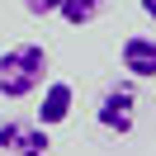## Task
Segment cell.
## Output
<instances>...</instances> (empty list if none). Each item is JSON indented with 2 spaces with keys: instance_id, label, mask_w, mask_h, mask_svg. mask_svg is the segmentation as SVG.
<instances>
[{
  "instance_id": "5b68a950",
  "label": "cell",
  "mask_w": 156,
  "mask_h": 156,
  "mask_svg": "<svg viewBox=\"0 0 156 156\" xmlns=\"http://www.w3.org/2000/svg\"><path fill=\"white\" fill-rule=\"evenodd\" d=\"M71 118V85L66 80H48L43 85V99H38V114H33V123L43 128H57Z\"/></svg>"
},
{
  "instance_id": "277c9868",
  "label": "cell",
  "mask_w": 156,
  "mask_h": 156,
  "mask_svg": "<svg viewBox=\"0 0 156 156\" xmlns=\"http://www.w3.org/2000/svg\"><path fill=\"white\" fill-rule=\"evenodd\" d=\"M118 62L133 80H156V33H128L118 43Z\"/></svg>"
},
{
  "instance_id": "3957f363",
  "label": "cell",
  "mask_w": 156,
  "mask_h": 156,
  "mask_svg": "<svg viewBox=\"0 0 156 156\" xmlns=\"http://www.w3.org/2000/svg\"><path fill=\"white\" fill-rule=\"evenodd\" d=\"M0 151L5 156H48L52 151L48 128L29 123V118H5V123H0Z\"/></svg>"
},
{
  "instance_id": "8992f818",
  "label": "cell",
  "mask_w": 156,
  "mask_h": 156,
  "mask_svg": "<svg viewBox=\"0 0 156 156\" xmlns=\"http://www.w3.org/2000/svg\"><path fill=\"white\" fill-rule=\"evenodd\" d=\"M104 5H109V0H62L57 14L71 24V29H85V24H95L99 14H104Z\"/></svg>"
},
{
  "instance_id": "ba28073f",
  "label": "cell",
  "mask_w": 156,
  "mask_h": 156,
  "mask_svg": "<svg viewBox=\"0 0 156 156\" xmlns=\"http://www.w3.org/2000/svg\"><path fill=\"white\" fill-rule=\"evenodd\" d=\"M137 5H142V14H147V19H156V0H137Z\"/></svg>"
},
{
  "instance_id": "7a4b0ae2",
  "label": "cell",
  "mask_w": 156,
  "mask_h": 156,
  "mask_svg": "<svg viewBox=\"0 0 156 156\" xmlns=\"http://www.w3.org/2000/svg\"><path fill=\"white\" fill-rule=\"evenodd\" d=\"M95 123L104 128V133H114V137L133 133V123H137V95H133V85H109L104 95H99V104H95Z\"/></svg>"
},
{
  "instance_id": "52a82bcc",
  "label": "cell",
  "mask_w": 156,
  "mask_h": 156,
  "mask_svg": "<svg viewBox=\"0 0 156 156\" xmlns=\"http://www.w3.org/2000/svg\"><path fill=\"white\" fill-rule=\"evenodd\" d=\"M19 5L33 14V19H48V14H57V10H62V0H19Z\"/></svg>"
},
{
  "instance_id": "6da1fadb",
  "label": "cell",
  "mask_w": 156,
  "mask_h": 156,
  "mask_svg": "<svg viewBox=\"0 0 156 156\" xmlns=\"http://www.w3.org/2000/svg\"><path fill=\"white\" fill-rule=\"evenodd\" d=\"M48 85V48L43 43H14L0 52V95L29 99Z\"/></svg>"
}]
</instances>
